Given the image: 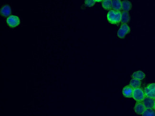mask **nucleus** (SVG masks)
<instances>
[{"label":"nucleus","instance_id":"nucleus-1","mask_svg":"<svg viewBox=\"0 0 155 116\" xmlns=\"http://www.w3.org/2000/svg\"><path fill=\"white\" fill-rule=\"evenodd\" d=\"M108 21L111 24H117L121 22V13L117 11L111 10L107 15Z\"/></svg>","mask_w":155,"mask_h":116},{"label":"nucleus","instance_id":"nucleus-2","mask_svg":"<svg viewBox=\"0 0 155 116\" xmlns=\"http://www.w3.org/2000/svg\"><path fill=\"white\" fill-rule=\"evenodd\" d=\"M133 98L138 102H141L145 97V94L144 91L141 88H134L132 94Z\"/></svg>","mask_w":155,"mask_h":116},{"label":"nucleus","instance_id":"nucleus-3","mask_svg":"<svg viewBox=\"0 0 155 116\" xmlns=\"http://www.w3.org/2000/svg\"><path fill=\"white\" fill-rule=\"evenodd\" d=\"M130 29L128 25L124 23L121 25L117 32V36L120 39H123L130 33Z\"/></svg>","mask_w":155,"mask_h":116},{"label":"nucleus","instance_id":"nucleus-4","mask_svg":"<svg viewBox=\"0 0 155 116\" xmlns=\"http://www.w3.org/2000/svg\"><path fill=\"white\" fill-rule=\"evenodd\" d=\"M145 96L155 99V83L148 85L145 88Z\"/></svg>","mask_w":155,"mask_h":116},{"label":"nucleus","instance_id":"nucleus-5","mask_svg":"<svg viewBox=\"0 0 155 116\" xmlns=\"http://www.w3.org/2000/svg\"><path fill=\"white\" fill-rule=\"evenodd\" d=\"M7 23L9 26L14 28L19 25L20 24V20L18 17L14 15H11L7 19Z\"/></svg>","mask_w":155,"mask_h":116},{"label":"nucleus","instance_id":"nucleus-6","mask_svg":"<svg viewBox=\"0 0 155 116\" xmlns=\"http://www.w3.org/2000/svg\"><path fill=\"white\" fill-rule=\"evenodd\" d=\"M146 109V108L143 102H138L135 105L134 110L135 112L138 115H142Z\"/></svg>","mask_w":155,"mask_h":116},{"label":"nucleus","instance_id":"nucleus-7","mask_svg":"<svg viewBox=\"0 0 155 116\" xmlns=\"http://www.w3.org/2000/svg\"><path fill=\"white\" fill-rule=\"evenodd\" d=\"M155 100L154 98L149 97H145L144 100H143V103L144 104L146 108H151L152 109L154 106Z\"/></svg>","mask_w":155,"mask_h":116},{"label":"nucleus","instance_id":"nucleus-8","mask_svg":"<svg viewBox=\"0 0 155 116\" xmlns=\"http://www.w3.org/2000/svg\"><path fill=\"white\" fill-rule=\"evenodd\" d=\"M133 92V89L130 86H125L123 89V94L125 97H132Z\"/></svg>","mask_w":155,"mask_h":116},{"label":"nucleus","instance_id":"nucleus-9","mask_svg":"<svg viewBox=\"0 0 155 116\" xmlns=\"http://www.w3.org/2000/svg\"><path fill=\"white\" fill-rule=\"evenodd\" d=\"M112 8L115 11H119L122 9V3L120 0H112Z\"/></svg>","mask_w":155,"mask_h":116},{"label":"nucleus","instance_id":"nucleus-10","mask_svg":"<svg viewBox=\"0 0 155 116\" xmlns=\"http://www.w3.org/2000/svg\"><path fill=\"white\" fill-rule=\"evenodd\" d=\"M132 77L133 78L136 79L141 81V80H143L145 78L146 75L142 71H135L133 74Z\"/></svg>","mask_w":155,"mask_h":116},{"label":"nucleus","instance_id":"nucleus-11","mask_svg":"<svg viewBox=\"0 0 155 116\" xmlns=\"http://www.w3.org/2000/svg\"><path fill=\"white\" fill-rule=\"evenodd\" d=\"M11 13V9L9 5H5L1 10V13L4 16H8L9 15H10Z\"/></svg>","mask_w":155,"mask_h":116},{"label":"nucleus","instance_id":"nucleus-12","mask_svg":"<svg viewBox=\"0 0 155 116\" xmlns=\"http://www.w3.org/2000/svg\"><path fill=\"white\" fill-rule=\"evenodd\" d=\"M132 8V4L129 1H123L122 2V9L124 11H129Z\"/></svg>","mask_w":155,"mask_h":116},{"label":"nucleus","instance_id":"nucleus-13","mask_svg":"<svg viewBox=\"0 0 155 116\" xmlns=\"http://www.w3.org/2000/svg\"><path fill=\"white\" fill-rule=\"evenodd\" d=\"M130 20V15L127 11H124L121 14V22L123 23H129Z\"/></svg>","mask_w":155,"mask_h":116},{"label":"nucleus","instance_id":"nucleus-14","mask_svg":"<svg viewBox=\"0 0 155 116\" xmlns=\"http://www.w3.org/2000/svg\"><path fill=\"white\" fill-rule=\"evenodd\" d=\"M141 82L140 80L136 79H133L130 81V86L134 88H140L141 86Z\"/></svg>","mask_w":155,"mask_h":116},{"label":"nucleus","instance_id":"nucleus-15","mask_svg":"<svg viewBox=\"0 0 155 116\" xmlns=\"http://www.w3.org/2000/svg\"><path fill=\"white\" fill-rule=\"evenodd\" d=\"M102 7L104 9L110 10L112 8V1L104 0L102 3Z\"/></svg>","mask_w":155,"mask_h":116},{"label":"nucleus","instance_id":"nucleus-16","mask_svg":"<svg viewBox=\"0 0 155 116\" xmlns=\"http://www.w3.org/2000/svg\"><path fill=\"white\" fill-rule=\"evenodd\" d=\"M142 116H155V111L151 108H146L143 113L142 114Z\"/></svg>","mask_w":155,"mask_h":116},{"label":"nucleus","instance_id":"nucleus-17","mask_svg":"<svg viewBox=\"0 0 155 116\" xmlns=\"http://www.w3.org/2000/svg\"><path fill=\"white\" fill-rule=\"evenodd\" d=\"M95 0H85V4L87 7H92L95 5L96 3Z\"/></svg>","mask_w":155,"mask_h":116},{"label":"nucleus","instance_id":"nucleus-18","mask_svg":"<svg viewBox=\"0 0 155 116\" xmlns=\"http://www.w3.org/2000/svg\"><path fill=\"white\" fill-rule=\"evenodd\" d=\"M95 1L97 2H101V1H102L103 0H95Z\"/></svg>","mask_w":155,"mask_h":116},{"label":"nucleus","instance_id":"nucleus-19","mask_svg":"<svg viewBox=\"0 0 155 116\" xmlns=\"http://www.w3.org/2000/svg\"><path fill=\"white\" fill-rule=\"evenodd\" d=\"M153 109L155 110V102H154V106H153Z\"/></svg>","mask_w":155,"mask_h":116}]
</instances>
